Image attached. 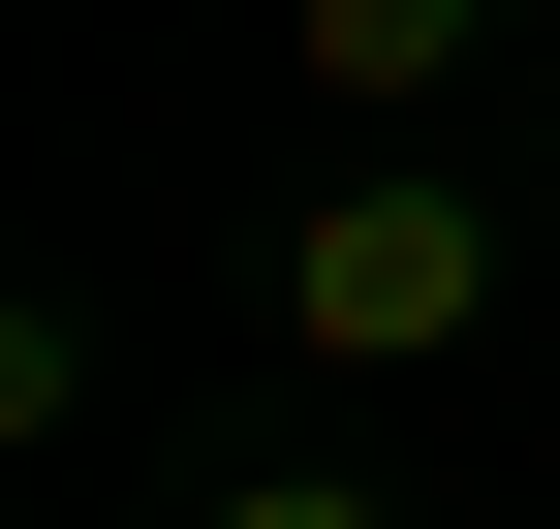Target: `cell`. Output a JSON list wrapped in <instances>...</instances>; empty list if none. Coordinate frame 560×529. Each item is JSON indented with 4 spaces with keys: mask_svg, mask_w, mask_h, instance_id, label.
Returning a JSON list of instances; mask_svg holds the SVG:
<instances>
[{
    "mask_svg": "<svg viewBox=\"0 0 560 529\" xmlns=\"http://www.w3.org/2000/svg\"><path fill=\"white\" fill-rule=\"evenodd\" d=\"M187 529H405V498H374V468H219Z\"/></svg>",
    "mask_w": 560,
    "mask_h": 529,
    "instance_id": "obj_3",
    "label": "cell"
},
{
    "mask_svg": "<svg viewBox=\"0 0 560 529\" xmlns=\"http://www.w3.org/2000/svg\"><path fill=\"white\" fill-rule=\"evenodd\" d=\"M467 311H499V219H467L436 156H374V187L280 219V343H312V374H436Z\"/></svg>",
    "mask_w": 560,
    "mask_h": 529,
    "instance_id": "obj_1",
    "label": "cell"
},
{
    "mask_svg": "<svg viewBox=\"0 0 560 529\" xmlns=\"http://www.w3.org/2000/svg\"><path fill=\"white\" fill-rule=\"evenodd\" d=\"M280 62H312V94H467V62H499V0H280Z\"/></svg>",
    "mask_w": 560,
    "mask_h": 529,
    "instance_id": "obj_2",
    "label": "cell"
}]
</instances>
